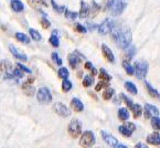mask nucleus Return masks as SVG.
<instances>
[{
    "label": "nucleus",
    "mask_w": 160,
    "mask_h": 148,
    "mask_svg": "<svg viewBox=\"0 0 160 148\" xmlns=\"http://www.w3.org/2000/svg\"><path fill=\"white\" fill-rule=\"evenodd\" d=\"M112 35H113V40L119 48H122L125 49L128 45L132 44V33H130V30L127 28H114L113 31H112Z\"/></svg>",
    "instance_id": "f257e3e1"
},
{
    "label": "nucleus",
    "mask_w": 160,
    "mask_h": 148,
    "mask_svg": "<svg viewBox=\"0 0 160 148\" xmlns=\"http://www.w3.org/2000/svg\"><path fill=\"white\" fill-rule=\"evenodd\" d=\"M95 144V136L93 134V132L91 130H86L82 134L80 138V145L83 148H91L93 147Z\"/></svg>",
    "instance_id": "f03ea898"
},
{
    "label": "nucleus",
    "mask_w": 160,
    "mask_h": 148,
    "mask_svg": "<svg viewBox=\"0 0 160 148\" xmlns=\"http://www.w3.org/2000/svg\"><path fill=\"white\" fill-rule=\"evenodd\" d=\"M135 74L138 80H144L148 73V63L147 62H135Z\"/></svg>",
    "instance_id": "7ed1b4c3"
},
{
    "label": "nucleus",
    "mask_w": 160,
    "mask_h": 148,
    "mask_svg": "<svg viewBox=\"0 0 160 148\" xmlns=\"http://www.w3.org/2000/svg\"><path fill=\"white\" fill-rule=\"evenodd\" d=\"M68 134L73 138H78L82 134V124L78 120H72L68 127Z\"/></svg>",
    "instance_id": "20e7f679"
},
{
    "label": "nucleus",
    "mask_w": 160,
    "mask_h": 148,
    "mask_svg": "<svg viewBox=\"0 0 160 148\" xmlns=\"http://www.w3.org/2000/svg\"><path fill=\"white\" fill-rule=\"evenodd\" d=\"M38 101L41 104H49L52 102V94L48 87H41L38 91Z\"/></svg>",
    "instance_id": "39448f33"
},
{
    "label": "nucleus",
    "mask_w": 160,
    "mask_h": 148,
    "mask_svg": "<svg viewBox=\"0 0 160 148\" xmlns=\"http://www.w3.org/2000/svg\"><path fill=\"white\" fill-rule=\"evenodd\" d=\"M114 28H115V23H114L113 20L109 19V18L105 19L98 27H97L98 32L103 35H106V34H108V33H111Z\"/></svg>",
    "instance_id": "423d86ee"
},
{
    "label": "nucleus",
    "mask_w": 160,
    "mask_h": 148,
    "mask_svg": "<svg viewBox=\"0 0 160 148\" xmlns=\"http://www.w3.org/2000/svg\"><path fill=\"white\" fill-rule=\"evenodd\" d=\"M126 5H127L126 0H115L111 8L112 14L115 17L120 16V14L122 13V11H124V9L126 8Z\"/></svg>",
    "instance_id": "0eeeda50"
},
{
    "label": "nucleus",
    "mask_w": 160,
    "mask_h": 148,
    "mask_svg": "<svg viewBox=\"0 0 160 148\" xmlns=\"http://www.w3.org/2000/svg\"><path fill=\"white\" fill-rule=\"evenodd\" d=\"M53 108H54V112L58 114V115L62 116V117H68V116L71 115V110L68 107H66V105H64L63 103H55L54 106H53Z\"/></svg>",
    "instance_id": "6e6552de"
},
{
    "label": "nucleus",
    "mask_w": 160,
    "mask_h": 148,
    "mask_svg": "<svg viewBox=\"0 0 160 148\" xmlns=\"http://www.w3.org/2000/svg\"><path fill=\"white\" fill-rule=\"evenodd\" d=\"M83 59H84V55H82L78 52H74V53H71L68 55V63L72 69H76Z\"/></svg>",
    "instance_id": "1a4fd4ad"
},
{
    "label": "nucleus",
    "mask_w": 160,
    "mask_h": 148,
    "mask_svg": "<svg viewBox=\"0 0 160 148\" xmlns=\"http://www.w3.org/2000/svg\"><path fill=\"white\" fill-rule=\"evenodd\" d=\"M135 129H136V126H135L134 123H127V124L120 126L119 128H118V130H119V133L122 135V136L130 137Z\"/></svg>",
    "instance_id": "9d476101"
},
{
    "label": "nucleus",
    "mask_w": 160,
    "mask_h": 148,
    "mask_svg": "<svg viewBox=\"0 0 160 148\" xmlns=\"http://www.w3.org/2000/svg\"><path fill=\"white\" fill-rule=\"evenodd\" d=\"M101 134H102V137H103L104 140L108 144L109 146H112V147H115V146L118 144L117 138H116L115 136H113V135L108 134V133H106L105 130H102Z\"/></svg>",
    "instance_id": "9b49d317"
},
{
    "label": "nucleus",
    "mask_w": 160,
    "mask_h": 148,
    "mask_svg": "<svg viewBox=\"0 0 160 148\" xmlns=\"http://www.w3.org/2000/svg\"><path fill=\"white\" fill-rule=\"evenodd\" d=\"M102 52H103V55L105 57V59L107 61H109L111 63L115 62V57H114L113 52L106 44H102Z\"/></svg>",
    "instance_id": "f8f14e48"
},
{
    "label": "nucleus",
    "mask_w": 160,
    "mask_h": 148,
    "mask_svg": "<svg viewBox=\"0 0 160 148\" xmlns=\"http://www.w3.org/2000/svg\"><path fill=\"white\" fill-rule=\"evenodd\" d=\"M145 108H146V117H152V116H158L159 115V110L156 107L155 105H151V104H146L145 105Z\"/></svg>",
    "instance_id": "ddd939ff"
},
{
    "label": "nucleus",
    "mask_w": 160,
    "mask_h": 148,
    "mask_svg": "<svg viewBox=\"0 0 160 148\" xmlns=\"http://www.w3.org/2000/svg\"><path fill=\"white\" fill-rule=\"evenodd\" d=\"M9 50H10V52H11V53L13 54L14 57H16L18 60H21V61H23V62L28 61V57H27L23 52H20L16 47H13V45H10Z\"/></svg>",
    "instance_id": "4468645a"
},
{
    "label": "nucleus",
    "mask_w": 160,
    "mask_h": 148,
    "mask_svg": "<svg viewBox=\"0 0 160 148\" xmlns=\"http://www.w3.org/2000/svg\"><path fill=\"white\" fill-rule=\"evenodd\" d=\"M71 106H72V108H73L75 112H83L84 110V104L82 103V101H81L80 99H76V97H74L72 101H71Z\"/></svg>",
    "instance_id": "2eb2a0df"
},
{
    "label": "nucleus",
    "mask_w": 160,
    "mask_h": 148,
    "mask_svg": "<svg viewBox=\"0 0 160 148\" xmlns=\"http://www.w3.org/2000/svg\"><path fill=\"white\" fill-rule=\"evenodd\" d=\"M147 143L151 144V145H160V134L157 132L151 133V134L147 137Z\"/></svg>",
    "instance_id": "dca6fc26"
},
{
    "label": "nucleus",
    "mask_w": 160,
    "mask_h": 148,
    "mask_svg": "<svg viewBox=\"0 0 160 148\" xmlns=\"http://www.w3.org/2000/svg\"><path fill=\"white\" fill-rule=\"evenodd\" d=\"M22 91H23V93L27 96H33L35 93V89L31 85V83H28V82L22 85Z\"/></svg>",
    "instance_id": "f3484780"
},
{
    "label": "nucleus",
    "mask_w": 160,
    "mask_h": 148,
    "mask_svg": "<svg viewBox=\"0 0 160 148\" xmlns=\"http://www.w3.org/2000/svg\"><path fill=\"white\" fill-rule=\"evenodd\" d=\"M90 13V6L87 5L85 1H81V10H80V18L84 19Z\"/></svg>",
    "instance_id": "a211bd4d"
},
{
    "label": "nucleus",
    "mask_w": 160,
    "mask_h": 148,
    "mask_svg": "<svg viewBox=\"0 0 160 148\" xmlns=\"http://www.w3.org/2000/svg\"><path fill=\"white\" fill-rule=\"evenodd\" d=\"M10 6H11L12 10L16 12H21L24 9L23 3L20 1V0H11L10 1Z\"/></svg>",
    "instance_id": "6ab92c4d"
},
{
    "label": "nucleus",
    "mask_w": 160,
    "mask_h": 148,
    "mask_svg": "<svg viewBox=\"0 0 160 148\" xmlns=\"http://www.w3.org/2000/svg\"><path fill=\"white\" fill-rule=\"evenodd\" d=\"M130 110H132L135 118H138L139 116L141 115V113H142V107H141L139 104H132V107H130Z\"/></svg>",
    "instance_id": "aec40b11"
},
{
    "label": "nucleus",
    "mask_w": 160,
    "mask_h": 148,
    "mask_svg": "<svg viewBox=\"0 0 160 148\" xmlns=\"http://www.w3.org/2000/svg\"><path fill=\"white\" fill-rule=\"evenodd\" d=\"M58 34H59L58 31L54 30L53 32H52L51 38H50V43H51L54 48H58L60 45V41H59V37H58Z\"/></svg>",
    "instance_id": "412c9836"
},
{
    "label": "nucleus",
    "mask_w": 160,
    "mask_h": 148,
    "mask_svg": "<svg viewBox=\"0 0 160 148\" xmlns=\"http://www.w3.org/2000/svg\"><path fill=\"white\" fill-rule=\"evenodd\" d=\"M16 39H17V40H18V41H20V42L26 43V44H28V43H30V38H29L28 35L24 34V33L17 32V33H16Z\"/></svg>",
    "instance_id": "4be33fe9"
},
{
    "label": "nucleus",
    "mask_w": 160,
    "mask_h": 148,
    "mask_svg": "<svg viewBox=\"0 0 160 148\" xmlns=\"http://www.w3.org/2000/svg\"><path fill=\"white\" fill-rule=\"evenodd\" d=\"M118 117H119L120 120H127L129 118V112H128L126 108H119L118 110Z\"/></svg>",
    "instance_id": "5701e85b"
},
{
    "label": "nucleus",
    "mask_w": 160,
    "mask_h": 148,
    "mask_svg": "<svg viewBox=\"0 0 160 148\" xmlns=\"http://www.w3.org/2000/svg\"><path fill=\"white\" fill-rule=\"evenodd\" d=\"M0 69H1V71H5L6 74H8L12 71V65L9 61H2L0 63Z\"/></svg>",
    "instance_id": "b1692460"
},
{
    "label": "nucleus",
    "mask_w": 160,
    "mask_h": 148,
    "mask_svg": "<svg viewBox=\"0 0 160 148\" xmlns=\"http://www.w3.org/2000/svg\"><path fill=\"white\" fill-rule=\"evenodd\" d=\"M145 85H146V89H147V91H148V93L151 95V96H152V97H157V99H158V97H160V93H159V92H158L157 89H153V87L151 86V85L149 84L148 82H146V83H145Z\"/></svg>",
    "instance_id": "393cba45"
},
{
    "label": "nucleus",
    "mask_w": 160,
    "mask_h": 148,
    "mask_svg": "<svg viewBox=\"0 0 160 148\" xmlns=\"http://www.w3.org/2000/svg\"><path fill=\"white\" fill-rule=\"evenodd\" d=\"M122 66H124V69L126 70V72H127L128 75H134V74H135V69H134V66H132V64L129 63V62L124 61V62H122Z\"/></svg>",
    "instance_id": "a878e982"
},
{
    "label": "nucleus",
    "mask_w": 160,
    "mask_h": 148,
    "mask_svg": "<svg viewBox=\"0 0 160 148\" xmlns=\"http://www.w3.org/2000/svg\"><path fill=\"white\" fill-rule=\"evenodd\" d=\"M125 89H127L129 93H132V94H134V95H136L137 93H138L136 85H135L134 83H132V82H125Z\"/></svg>",
    "instance_id": "bb28decb"
},
{
    "label": "nucleus",
    "mask_w": 160,
    "mask_h": 148,
    "mask_svg": "<svg viewBox=\"0 0 160 148\" xmlns=\"http://www.w3.org/2000/svg\"><path fill=\"white\" fill-rule=\"evenodd\" d=\"M125 53H126V57H127L128 59H130V58L134 57L135 53H136V48L132 44L128 45L127 48H125Z\"/></svg>",
    "instance_id": "cd10ccee"
},
{
    "label": "nucleus",
    "mask_w": 160,
    "mask_h": 148,
    "mask_svg": "<svg viewBox=\"0 0 160 148\" xmlns=\"http://www.w3.org/2000/svg\"><path fill=\"white\" fill-rule=\"evenodd\" d=\"M99 79H101L102 81H106V82H108V81L112 80V76L109 75L108 73L106 72L105 69H101V70H99Z\"/></svg>",
    "instance_id": "c85d7f7f"
},
{
    "label": "nucleus",
    "mask_w": 160,
    "mask_h": 148,
    "mask_svg": "<svg viewBox=\"0 0 160 148\" xmlns=\"http://www.w3.org/2000/svg\"><path fill=\"white\" fill-rule=\"evenodd\" d=\"M72 82L71 81H68V79H65V80L62 82V91L63 92H68L71 91V89H72Z\"/></svg>",
    "instance_id": "c756f323"
},
{
    "label": "nucleus",
    "mask_w": 160,
    "mask_h": 148,
    "mask_svg": "<svg viewBox=\"0 0 160 148\" xmlns=\"http://www.w3.org/2000/svg\"><path fill=\"white\" fill-rule=\"evenodd\" d=\"M93 83H94V79L92 78L91 75H86L84 76V80H83V86L85 87H90L93 85Z\"/></svg>",
    "instance_id": "7c9ffc66"
},
{
    "label": "nucleus",
    "mask_w": 160,
    "mask_h": 148,
    "mask_svg": "<svg viewBox=\"0 0 160 148\" xmlns=\"http://www.w3.org/2000/svg\"><path fill=\"white\" fill-rule=\"evenodd\" d=\"M58 74H59V76L61 79L65 80V79H68V75H70V72H68V70L66 68H61L59 71H58Z\"/></svg>",
    "instance_id": "2f4dec72"
},
{
    "label": "nucleus",
    "mask_w": 160,
    "mask_h": 148,
    "mask_svg": "<svg viewBox=\"0 0 160 148\" xmlns=\"http://www.w3.org/2000/svg\"><path fill=\"white\" fill-rule=\"evenodd\" d=\"M114 94H115V89H105V91H104L103 97H104V100H111L112 97H113Z\"/></svg>",
    "instance_id": "473e14b6"
},
{
    "label": "nucleus",
    "mask_w": 160,
    "mask_h": 148,
    "mask_svg": "<svg viewBox=\"0 0 160 148\" xmlns=\"http://www.w3.org/2000/svg\"><path fill=\"white\" fill-rule=\"evenodd\" d=\"M151 126L155 129L160 130V118L157 117V116H152L151 117Z\"/></svg>",
    "instance_id": "72a5a7b5"
},
{
    "label": "nucleus",
    "mask_w": 160,
    "mask_h": 148,
    "mask_svg": "<svg viewBox=\"0 0 160 148\" xmlns=\"http://www.w3.org/2000/svg\"><path fill=\"white\" fill-rule=\"evenodd\" d=\"M64 14H65L66 19H68V20H74V19H76V17H78V13H76V12L71 11V10H68V9H65Z\"/></svg>",
    "instance_id": "f704fd0d"
},
{
    "label": "nucleus",
    "mask_w": 160,
    "mask_h": 148,
    "mask_svg": "<svg viewBox=\"0 0 160 148\" xmlns=\"http://www.w3.org/2000/svg\"><path fill=\"white\" fill-rule=\"evenodd\" d=\"M29 32H30L31 38H32L33 40H35V41H40L41 40V34L37 30H34V29H30V30H29Z\"/></svg>",
    "instance_id": "c9c22d12"
},
{
    "label": "nucleus",
    "mask_w": 160,
    "mask_h": 148,
    "mask_svg": "<svg viewBox=\"0 0 160 148\" xmlns=\"http://www.w3.org/2000/svg\"><path fill=\"white\" fill-rule=\"evenodd\" d=\"M119 96H120V99H122V101L125 102V103H126V105H127L128 107H129V108L132 107V104H134V103H132V101L129 99V97H128V96H126V95L124 94V93H122V94H120Z\"/></svg>",
    "instance_id": "e433bc0d"
},
{
    "label": "nucleus",
    "mask_w": 160,
    "mask_h": 148,
    "mask_svg": "<svg viewBox=\"0 0 160 148\" xmlns=\"http://www.w3.org/2000/svg\"><path fill=\"white\" fill-rule=\"evenodd\" d=\"M85 68H86L87 70H90L93 75H96V74H97V70L94 68L93 63H91V62H86V63H85Z\"/></svg>",
    "instance_id": "4c0bfd02"
},
{
    "label": "nucleus",
    "mask_w": 160,
    "mask_h": 148,
    "mask_svg": "<svg viewBox=\"0 0 160 148\" xmlns=\"http://www.w3.org/2000/svg\"><path fill=\"white\" fill-rule=\"evenodd\" d=\"M52 60H53V61H54L58 65H62V63H63V62H62V60L60 59L59 54H58L57 52H53V53H52Z\"/></svg>",
    "instance_id": "58836bf2"
},
{
    "label": "nucleus",
    "mask_w": 160,
    "mask_h": 148,
    "mask_svg": "<svg viewBox=\"0 0 160 148\" xmlns=\"http://www.w3.org/2000/svg\"><path fill=\"white\" fill-rule=\"evenodd\" d=\"M99 9H101V7H99V5H97V3H95L94 0H93V3H92V11H93V13H92V16L94 17L96 13H98Z\"/></svg>",
    "instance_id": "ea45409f"
},
{
    "label": "nucleus",
    "mask_w": 160,
    "mask_h": 148,
    "mask_svg": "<svg viewBox=\"0 0 160 148\" xmlns=\"http://www.w3.org/2000/svg\"><path fill=\"white\" fill-rule=\"evenodd\" d=\"M51 3H52V6H53V8H54L55 10H57L58 12H63V10H65V7L64 6H58L57 3H55V1L54 0H51Z\"/></svg>",
    "instance_id": "a19ab883"
},
{
    "label": "nucleus",
    "mask_w": 160,
    "mask_h": 148,
    "mask_svg": "<svg viewBox=\"0 0 160 148\" xmlns=\"http://www.w3.org/2000/svg\"><path fill=\"white\" fill-rule=\"evenodd\" d=\"M107 85H108V82H106V81H101V82H99L98 84L95 86V91H96V92L101 91V89H103V87H106Z\"/></svg>",
    "instance_id": "79ce46f5"
},
{
    "label": "nucleus",
    "mask_w": 160,
    "mask_h": 148,
    "mask_svg": "<svg viewBox=\"0 0 160 148\" xmlns=\"http://www.w3.org/2000/svg\"><path fill=\"white\" fill-rule=\"evenodd\" d=\"M74 28H75L76 31H78V32H81V33H85L87 31L86 28H85L84 26H82V24H80V23H75Z\"/></svg>",
    "instance_id": "37998d69"
},
{
    "label": "nucleus",
    "mask_w": 160,
    "mask_h": 148,
    "mask_svg": "<svg viewBox=\"0 0 160 148\" xmlns=\"http://www.w3.org/2000/svg\"><path fill=\"white\" fill-rule=\"evenodd\" d=\"M114 1L115 0H105V5H104V9L105 10H108L112 8V6H113Z\"/></svg>",
    "instance_id": "c03bdc74"
},
{
    "label": "nucleus",
    "mask_w": 160,
    "mask_h": 148,
    "mask_svg": "<svg viewBox=\"0 0 160 148\" xmlns=\"http://www.w3.org/2000/svg\"><path fill=\"white\" fill-rule=\"evenodd\" d=\"M40 23H41V26H42L44 29H48L50 26H51V23H50V21H49V20H48V19H45V18H43V19H41Z\"/></svg>",
    "instance_id": "a18cd8bd"
},
{
    "label": "nucleus",
    "mask_w": 160,
    "mask_h": 148,
    "mask_svg": "<svg viewBox=\"0 0 160 148\" xmlns=\"http://www.w3.org/2000/svg\"><path fill=\"white\" fill-rule=\"evenodd\" d=\"M18 68L20 69L21 71H23V72H27V73H31V70L30 69H28L27 66H24V65H22L21 63H18Z\"/></svg>",
    "instance_id": "49530a36"
},
{
    "label": "nucleus",
    "mask_w": 160,
    "mask_h": 148,
    "mask_svg": "<svg viewBox=\"0 0 160 148\" xmlns=\"http://www.w3.org/2000/svg\"><path fill=\"white\" fill-rule=\"evenodd\" d=\"M136 148H148L147 147L146 145H145V144H141V143H138L136 145Z\"/></svg>",
    "instance_id": "de8ad7c7"
},
{
    "label": "nucleus",
    "mask_w": 160,
    "mask_h": 148,
    "mask_svg": "<svg viewBox=\"0 0 160 148\" xmlns=\"http://www.w3.org/2000/svg\"><path fill=\"white\" fill-rule=\"evenodd\" d=\"M87 27H90V30H94V29L97 28V26H95V24H92V23H87Z\"/></svg>",
    "instance_id": "09e8293b"
},
{
    "label": "nucleus",
    "mask_w": 160,
    "mask_h": 148,
    "mask_svg": "<svg viewBox=\"0 0 160 148\" xmlns=\"http://www.w3.org/2000/svg\"><path fill=\"white\" fill-rule=\"evenodd\" d=\"M115 148H127V146H125V145H122V144H119V145H116L115 146Z\"/></svg>",
    "instance_id": "8fccbe9b"
},
{
    "label": "nucleus",
    "mask_w": 160,
    "mask_h": 148,
    "mask_svg": "<svg viewBox=\"0 0 160 148\" xmlns=\"http://www.w3.org/2000/svg\"><path fill=\"white\" fill-rule=\"evenodd\" d=\"M33 81H34V78H29V79H28V81H27V82H28V83H32Z\"/></svg>",
    "instance_id": "3c124183"
}]
</instances>
